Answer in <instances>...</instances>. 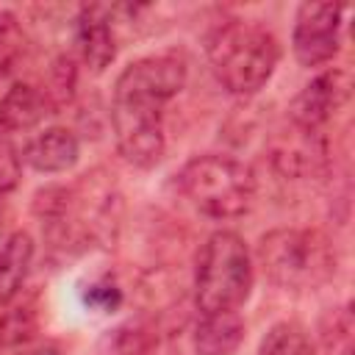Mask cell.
Masks as SVG:
<instances>
[{
    "label": "cell",
    "instance_id": "6da1fadb",
    "mask_svg": "<svg viewBox=\"0 0 355 355\" xmlns=\"http://www.w3.org/2000/svg\"><path fill=\"white\" fill-rule=\"evenodd\" d=\"M263 275L286 291H313L333 280L338 255L322 230L275 227L258 241Z\"/></svg>",
    "mask_w": 355,
    "mask_h": 355
},
{
    "label": "cell",
    "instance_id": "7a4b0ae2",
    "mask_svg": "<svg viewBox=\"0 0 355 355\" xmlns=\"http://www.w3.org/2000/svg\"><path fill=\"white\" fill-rule=\"evenodd\" d=\"M280 61L275 33L255 22L233 19L208 39V64L214 78L230 92L250 97L266 86Z\"/></svg>",
    "mask_w": 355,
    "mask_h": 355
},
{
    "label": "cell",
    "instance_id": "3957f363",
    "mask_svg": "<svg viewBox=\"0 0 355 355\" xmlns=\"http://www.w3.org/2000/svg\"><path fill=\"white\" fill-rule=\"evenodd\" d=\"M252 291V258L244 239L233 230H216L208 236L197 255L194 269V302L200 313L236 311Z\"/></svg>",
    "mask_w": 355,
    "mask_h": 355
},
{
    "label": "cell",
    "instance_id": "277c9868",
    "mask_svg": "<svg viewBox=\"0 0 355 355\" xmlns=\"http://www.w3.org/2000/svg\"><path fill=\"white\" fill-rule=\"evenodd\" d=\"M183 197L211 219L244 216L255 200V175L230 155L208 153L183 164L178 175Z\"/></svg>",
    "mask_w": 355,
    "mask_h": 355
},
{
    "label": "cell",
    "instance_id": "5b68a950",
    "mask_svg": "<svg viewBox=\"0 0 355 355\" xmlns=\"http://www.w3.org/2000/svg\"><path fill=\"white\" fill-rule=\"evenodd\" d=\"M111 125L116 147L128 164L150 169L164 158V105L136 97H114Z\"/></svg>",
    "mask_w": 355,
    "mask_h": 355
},
{
    "label": "cell",
    "instance_id": "8992f818",
    "mask_svg": "<svg viewBox=\"0 0 355 355\" xmlns=\"http://www.w3.org/2000/svg\"><path fill=\"white\" fill-rule=\"evenodd\" d=\"M341 14L338 3H302L294 17L291 50L302 67H319L333 61L341 44Z\"/></svg>",
    "mask_w": 355,
    "mask_h": 355
},
{
    "label": "cell",
    "instance_id": "52a82bcc",
    "mask_svg": "<svg viewBox=\"0 0 355 355\" xmlns=\"http://www.w3.org/2000/svg\"><path fill=\"white\" fill-rule=\"evenodd\" d=\"M186 86V61L172 53H155L130 61L114 80V97H136L166 105Z\"/></svg>",
    "mask_w": 355,
    "mask_h": 355
},
{
    "label": "cell",
    "instance_id": "ba28073f",
    "mask_svg": "<svg viewBox=\"0 0 355 355\" xmlns=\"http://www.w3.org/2000/svg\"><path fill=\"white\" fill-rule=\"evenodd\" d=\"M352 94V80L344 69H327L300 89L288 105L291 125L302 130H316L324 125Z\"/></svg>",
    "mask_w": 355,
    "mask_h": 355
},
{
    "label": "cell",
    "instance_id": "9c48e42d",
    "mask_svg": "<svg viewBox=\"0 0 355 355\" xmlns=\"http://www.w3.org/2000/svg\"><path fill=\"white\" fill-rule=\"evenodd\" d=\"M75 47L83 67L94 75L105 72L116 58L114 6H83L75 19Z\"/></svg>",
    "mask_w": 355,
    "mask_h": 355
},
{
    "label": "cell",
    "instance_id": "30bf717a",
    "mask_svg": "<svg viewBox=\"0 0 355 355\" xmlns=\"http://www.w3.org/2000/svg\"><path fill=\"white\" fill-rule=\"evenodd\" d=\"M50 94L31 83H11L0 94V133H25L44 122L50 114Z\"/></svg>",
    "mask_w": 355,
    "mask_h": 355
},
{
    "label": "cell",
    "instance_id": "8fae6325",
    "mask_svg": "<svg viewBox=\"0 0 355 355\" xmlns=\"http://www.w3.org/2000/svg\"><path fill=\"white\" fill-rule=\"evenodd\" d=\"M78 155H80V141L67 128H47L39 136H33L22 150V161L44 175L72 169L78 164Z\"/></svg>",
    "mask_w": 355,
    "mask_h": 355
},
{
    "label": "cell",
    "instance_id": "7c38bea8",
    "mask_svg": "<svg viewBox=\"0 0 355 355\" xmlns=\"http://www.w3.org/2000/svg\"><path fill=\"white\" fill-rule=\"evenodd\" d=\"M244 319L236 311L222 313H202L194 327L191 344L197 355H233L244 341Z\"/></svg>",
    "mask_w": 355,
    "mask_h": 355
},
{
    "label": "cell",
    "instance_id": "4fadbf2b",
    "mask_svg": "<svg viewBox=\"0 0 355 355\" xmlns=\"http://www.w3.org/2000/svg\"><path fill=\"white\" fill-rule=\"evenodd\" d=\"M291 136H280L277 144L272 147V164L283 178H305L308 172L316 169L322 161L324 150L316 139V130H302L291 125Z\"/></svg>",
    "mask_w": 355,
    "mask_h": 355
},
{
    "label": "cell",
    "instance_id": "5bb4252c",
    "mask_svg": "<svg viewBox=\"0 0 355 355\" xmlns=\"http://www.w3.org/2000/svg\"><path fill=\"white\" fill-rule=\"evenodd\" d=\"M31 261H33V239L25 230H14L0 247V302H11L19 294L31 272Z\"/></svg>",
    "mask_w": 355,
    "mask_h": 355
},
{
    "label": "cell",
    "instance_id": "9a60e30c",
    "mask_svg": "<svg viewBox=\"0 0 355 355\" xmlns=\"http://www.w3.org/2000/svg\"><path fill=\"white\" fill-rule=\"evenodd\" d=\"M258 355H313V344L300 322H277L261 338Z\"/></svg>",
    "mask_w": 355,
    "mask_h": 355
},
{
    "label": "cell",
    "instance_id": "2e32d148",
    "mask_svg": "<svg viewBox=\"0 0 355 355\" xmlns=\"http://www.w3.org/2000/svg\"><path fill=\"white\" fill-rule=\"evenodd\" d=\"M153 344L155 336L144 322H125L103 336L100 355H147Z\"/></svg>",
    "mask_w": 355,
    "mask_h": 355
},
{
    "label": "cell",
    "instance_id": "e0dca14e",
    "mask_svg": "<svg viewBox=\"0 0 355 355\" xmlns=\"http://www.w3.org/2000/svg\"><path fill=\"white\" fill-rule=\"evenodd\" d=\"M22 50V28H19V19L0 8V75L17 61Z\"/></svg>",
    "mask_w": 355,
    "mask_h": 355
},
{
    "label": "cell",
    "instance_id": "ac0fdd59",
    "mask_svg": "<svg viewBox=\"0 0 355 355\" xmlns=\"http://www.w3.org/2000/svg\"><path fill=\"white\" fill-rule=\"evenodd\" d=\"M122 300H125V297H122V288H119L116 283H111V280H94V283H89L86 291H83L86 308L100 311V313L116 311V308L122 305Z\"/></svg>",
    "mask_w": 355,
    "mask_h": 355
},
{
    "label": "cell",
    "instance_id": "d6986e66",
    "mask_svg": "<svg viewBox=\"0 0 355 355\" xmlns=\"http://www.w3.org/2000/svg\"><path fill=\"white\" fill-rule=\"evenodd\" d=\"M33 330H36V322H33L31 311L17 308V311L6 313L0 322V344H22L33 336Z\"/></svg>",
    "mask_w": 355,
    "mask_h": 355
},
{
    "label": "cell",
    "instance_id": "ffe728a7",
    "mask_svg": "<svg viewBox=\"0 0 355 355\" xmlns=\"http://www.w3.org/2000/svg\"><path fill=\"white\" fill-rule=\"evenodd\" d=\"M19 175H22V155L0 133V197H6L19 183Z\"/></svg>",
    "mask_w": 355,
    "mask_h": 355
},
{
    "label": "cell",
    "instance_id": "44dd1931",
    "mask_svg": "<svg viewBox=\"0 0 355 355\" xmlns=\"http://www.w3.org/2000/svg\"><path fill=\"white\" fill-rule=\"evenodd\" d=\"M19 355H61V352H58V347H53V344H39V347H33V349H22Z\"/></svg>",
    "mask_w": 355,
    "mask_h": 355
},
{
    "label": "cell",
    "instance_id": "7402d4cb",
    "mask_svg": "<svg viewBox=\"0 0 355 355\" xmlns=\"http://www.w3.org/2000/svg\"><path fill=\"white\" fill-rule=\"evenodd\" d=\"M6 219H8V214H6V200L0 197V233H3V225H6Z\"/></svg>",
    "mask_w": 355,
    "mask_h": 355
}]
</instances>
